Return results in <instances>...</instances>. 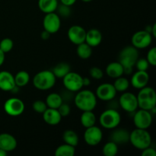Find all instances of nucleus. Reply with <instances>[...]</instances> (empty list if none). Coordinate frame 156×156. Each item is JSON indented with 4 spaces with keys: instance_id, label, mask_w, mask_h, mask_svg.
Returning <instances> with one entry per match:
<instances>
[{
    "instance_id": "obj_12",
    "label": "nucleus",
    "mask_w": 156,
    "mask_h": 156,
    "mask_svg": "<svg viewBox=\"0 0 156 156\" xmlns=\"http://www.w3.org/2000/svg\"><path fill=\"white\" fill-rule=\"evenodd\" d=\"M132 45L136 49H145L151 45L152 42V36L146 30H139L132 37Z\"/></svg>"
},
{
    "instance_id": "obj_31",
    "label": "nucleus",
    "mask_w": 156,
    "mask_h": 156,
    "mask_svg": "<svg viewBox=\"0 0 156 156\" xmlns=\"http://www.w3.org/2000/svg\"><path fill=\"white\" fill-rule=\"evenodd\" d=\"M113 85H114L117 92H124L129 88V82L126 78L120 76V77L115 79V82Z\"/></svg>"
},
{
    "instance_id": "obj_35",
    "label": "nucleus",
    "mask_w": 156,
    "mask_h": 156,
    "mask_svg": "<svg viewBox=\"0 0 156 156\" xmlns=\"http://www.w3.org/2000/svg\"><path fill=\"white\" fill-rule=\"evenodd\" d=\"M89 75L92 79H101L104 76V72L102 71V69H101L98 67H91L89 69Z\"/></svg>"
},
{
    "instance_id": "obj_45",
    "label": "nucleus",
    "mask_w": 156,
    "mask_h": 156,
    "mask_svg": "<svg viewBox=\"0 0 156 156\" xmlns=\"http://www.w3.org/2000/svg\"><path fill=\"white\" fill-rule=\"evenodd\" d=\"M151 34H152V36H153L154 37H156V24L155 23L152 26V27H151Z\"/></svg>"
},
{
    "instance_id": "obj_2",
    "label": "nucleus",
    "mask_w": 156,
    "mask_h": 156,
    "mask_svg": "<svg viewBox=\"0 0 156 156\" xmlns=\"http://www.w3.org/2000/svg\"><path fill=\"white\" fill-rule=\"evenodd\" d=\"M74 97L76 106L82 111H93L97 106V97L90 90H82L77 91Z\"/></svg>"
},
{
    "instance_id": "obj_10",
    "label": "nucleus",
    "mask_w": 156,
    "mask_h": 156,
    "mask_svg": "<svg viewBox=\"0 0 156 156\" xmlns=\"http://www.w3.org/2000/svg\"><path fill=\"white\" fill-rule=\"evenodd\" d=\"M118 102L120 108L128 113L135 112L139 108L137 97L133 93L124 91L120 97Z\"/></svg>"
},
{
    "instance_id": "obj_21",
    "label": "nucleus",
    "mask_w": 156,
    "mask_h": 156,
    "mask_svg": "<svg viewBox=\"0 0 156 156\" xmlns=\"http://www.w3.org/2000/svg\"><path fill=\"white\" fill-rule=\"evenodd\" d=\"M102 41V34L99 30L96 28H91L89 30L86 31V36H85V41L90 47H96Z\"/></svg>"
},
{
    "instance_id": "obj_25",
    "label": "nucleus",
    "mask_w": 156,
    "mask_h": 156,
    "mask_svg": "<svg viewBox=\"0 0 156 156\" xmlns=\"http://www.w3.org/2000/svg\"><path fill=\"white\" fill-rule=\"evenodd\" d=\"M45 102L47 108L58 109V108L63 102V100L61 97V94H58V93H51L47 95Z\"/></svg>"
},
{
    "instance_id": "obj_40",
    "label": "nucleus",
    "mask_w": 156,
    "mask_h": 156,
    "mask_svg": "<svg viewBox=\"0 0 156 156\" xmlns=\"http://www.w3.org/2000/svg\"><path fill=\"white\" fill-rule=\"evenodd\" d=\"M142 156H156V150L151 146L142 150Z\"/></svg>"
},
{
    "instance_id": "obj_44",
    "label": "nucleus",
    "mask_w": 156,
    "mask_h": 156,
    "mask_svg": "<svg viewBox=\"0 0 156 156\" xmlns=\"http://www.w3.org/2000/svg\"><path fill=\"white\" fill-rule=\"evenodd\" d=\"M82 82H83V86H88L91 84V80L88 77H82Z\"/></svg>"
},
{
    "instance_id": "obj_36",
    "label": "nucleus",
    "mask_w": 156,
    "mask_h": 156,
    "mask_svg": "<svg viewBox=\"0 0 156 156\" xmlns=\"http://www.w3.org/2000/svg\"><path fill=\"white\" fill-rule=\"evenodd\" d=\"M135 66L139 71H147L149 66V63L146 59L140 58V59H137L136 62L135 64Z\"/></svg>"
},
{
    "instance_id": "obj_1",
    "label": "nucleus",
    "mask_w": 156,
    "mask_h": 156,
    "mask_svg": "<svg viewBox=\"0 0 156 156\" xmlns=\"http://www.w3.org/2000/svg\"><path fill=\"white\" fill-rule=\"evenodd\" d=\"M138 59V49L133 46H126L120 51L118 62L123 66L125 74L129 75L133 73V69Z\"/></svg>"
},
{
    "instance_id": "obj_30",
    "label": "nucleus",
    "mask_w": 156,
    "mask_h": 156,
    "mask_svg": "<svg viewBox=\"0 0 156 156\" xmlns=\"http://www.w3.org/2000/svg\"><path fill=\"white\" fill-rule=\"evenodd\" d=\"M14 77H15V85L18 88L27 85L30 81V75L24 70L19 71Z\"/></svg>"
},
{
    "instance_id": "obj_32",
    "label": "nucleus",
    "mask_w": 156,
    "mask_h": 156,
    "mask_svg": "<svg viewBox=\"0 0 156 156\" xmlns=\"http://www.w3.org/2000/svg\"><path fill=\"white\" fill-rule=\"evenodd\" d=\"M105 156H115L118 152V145L112 141L105 143L102 149Z\"/></svg>"
},
{
    "instance_id": "obj_23",
    "label": "nucleus",
    "mask_w": 156,
    "mask_h": 156,
    "mask_svg": "<svg viewBox=\"0 0 156 156\" xmlns=\"http://www.w3.org/2000/svg\"><path fill=\"white\" fill-rule=\"evenodd\" d=\"M38 7L44 13L55 12L58 7V0H38Z\"/></svg>"
},
{
    "instance_id": "obj_37",
    "label": "nucleus",
    "mask_w": 156,
    "mask_h": 156,
    "mask_svg": "<svg viewBox=\"0 0 156 156\" xmlns=\"http://www.w3.org/2000/svg\"><path fill=\"white\" fill-rule=\"evenodd\" d=\"M146 59L149 62V65L152 66H156V47H152L149 50L146 56Z\"/></svg>"
},
{
    "instance_id": "obj_3",
    "label": "nucleus",
    "mask_w": 156,
    "mask_h": 156,
    "mask_svg": "<svg viewBox=\"0 0 156 156\" xmlns=\"http://www.w3.org/2000/svg\"><path fill=\"white\" fill-rule=\"evenodd\" d=\"M56 78L50 70H43L34 76L33 85L37 89L47 91L53 88L56 84Z\"/></svg>"
},
{
    "instance_id": "obj_43",
    "label": "nucleus",
    "mask_w": 156,
    "mask_h": 156,
    "mask_svg": "<svg viewBox=\"0 0 156 156\" xmlns=\"http://www.w3.org/2000/svg\"><path fill=\"white\" fill-rule=\"evenodd\" d=\"M5 53L0 49V66L4 63L5 62Z\"/></svg>"
},
{
    "instance_id": "obj_29",
    "label": "nucleus",
    "mask_w": 156,
    "mask_h": 156,
    "mask_svg": "<svg viewBox=\"0 0 156 156\" xmlns=\"http://www.w3.org/2000/svg\"><path fill=\"white\" fill-rule=\"evenodd\" d=\"M75 153H76V147L66 143L58 146L55 150L56 156H74Z\"/></svg>"
},
{
    "instance_id": "obj_47",
    "label": "nucleus",
    "mask_w": 156,
    "mask_h": 156,
    "mask_svg": "<svg viewBox=\"0 0 156 156\" xmlns=\"http://www.w3.org/2000/svg\"><path fill=\"white\" fill-rule=\"evenodd\" d=\"M82 2H91L92 0H82Z\"/></svg>"
},
{
    "instance_id": "obj_42",
    "label": "nucleus",
    "mask_w": 156,
    "mask_h": 156,
    "mask_svg": "<svg viewBox=\"0 0 156 156\" xmlns=\"http://www.w3.org/2000/svg\"><path fill=\"white\" fill-rule=\"evenodd\" d=\"M50 34L45 30H44L41 34V37L42 38L44 41H47V40H48L49 38H50Z\"/></svg>"
},
{
    "instance_id": "obj_5",
    "label": "nucleus",
    "mask_w": 156,
    "mask_h": 156,
    "mask_svg": "<svg viewBox=\"0 0 156 156\" xmlns=\"http://www.w3.org/2000/svg\"><path fill=\"white\" fill-rule=\"evenodd\" d=\"M129 142L137 149L143 150L152 144V136L147 129L136 128L129 133Z\"/></svg>"
},
{
    "instance_id": "obj_13",
    "label": "nucleus",
    "mask_w": 156,
    "mask_h": 156,
    "mask_svg": "<svg viewBox=\"0 0 156 156\" xmlns=\"http://www.w3.org/2000/svg\"><path fill=\"white\" fill-rule=\"evenodd\" d=\"M103 138L102 130L96 126H90L86 128L84 133V140L87 145L90 146H98L101 142Z\"/></svg>"
},
{
    "instance_id": "obj_27",
    "label": "nucleus",
    "mask_w": 156,
    "mask_h": 156,
    "mask_svg": "<svg viewBox=\"0 0 156 156\" xmlns=\"http://www.w3.org/2000/svg\"><path fill=\"white\" fill-rule=\"evenodd\" d=\"M71 70V67L66 62H59L53 69V73L56 78L62 79L66 75L68 74Z\"/></svg>"
},
{
    "instance_id": "obj_17",
    "label": "nucleus",
    "mask_w": 156,
    "mask_h": 156,
    "mask_svg": "<svg viewBox=\"0 0 156 156\" xmlns=\"http://www.w3.org/2000/svg\"><path fill=\"white\" fill-rule=\"evenodd\" d=\"M15 85V77L8 71L0 72V89L4 91H12Z\"/></svg>"
},
{
    "instance_id": "obj_15",
    "label": "nucleus",
    "mask_w": 156,
    "mask_h": 156,
    "mask_svg": "<svg viewBox=\"0 0 156 156\" xmlns=\"http://www.w3.org/2000/svg\"><path fill=\"white\" fill-rule=\"evenodd\" d=\"M67 36L70 42L76 45H79L85 41L86 30L82 26L73 25L69 28Z\"/></svg>"
},
{
    "instance_id": "obj_4",
    "label": "nucleus",
    "mask_w": 156,
    "mask_h": 156,
    "mask_svg": "<svg viewBox=\"0 0 156 156\" xmlns=\"http://www.w3.org/2000/svg\"><path fill=\"white\" fill-rule=\"evenodd\" d=\"M137 97L138 107L140 109L151 111L156 105V93L152 87H144L140 89Z\"/></svg>"
},
{
    "instance_id": "obj_16",
    "label": "nucleus",
    "mask_w": 156,
    "mask_h": 156,
    "mask_svg": "<svg viewBox=\"0 0 156 156\" xmlns=\"http://www.w3.org/2000/svg\"><path fill=\"white\" fill-rule=\"evenodd\" d=\"M149 81V76L146 71H137L133 75L130 83L133 88L141 89L147 85Z\"/></svg>"
},
{
    "instance_id": "obj_14",
    "label": "nucleus",
    "mask_w": 156,
    "mask_h": 156,
    "mask_svg": "<svg viewBox=\"0 0 156 156\" xmlns=\"http://www.w3.org/2000/svg\"><path fill=\"white\" fill-rule=\"evenodd\" d=\"M95 95L100 100L109 101L114 99L117 95V91L113 84L103 83L97 88Z\"/></svg>"
},
{
    "instance_id": "obj_20",
    "label": "nucleus",
    "mask_w": 156,
    "mask_h": 156,
    "mask_svg": "<svg viewBox=\"0 0 156 156\" xmlns=\"http://www.w3.org/2000/svg\"><path fill=\"white\" fill-rule=\"evenodd\" d=\"M111 141L114 142L117 145L126 144L129 142V133L126 129L120 128L114 129L111 134Z\"/></svg>"
},
{
    "instance_id": "obj_7",
    "label": "nucleus",
    "mask_w": 156,
    "mask_h": 156,
    "mask_svg": "<svg viewBox=\"0 0 156 156\" xmlns=\"http://www.w3.org/2000/svg\"><path fill=\"white\" fill-rule=\"evenodd\" d=\"M62 83L66 89L72 92H77L83 88L82 76L79 73L71 72L62 78Z\"/></svg>"
},
{
    "instance_id": "obj_11",
    "label": "nucleus",
    "mask_w": 156,
    "mask_h": 156,
    "mask_svg": "<svg viewBox=\"0 0 156 156\" xmlns=\"http://www.w3.org/2000/svg\"><path fill=\"white\" fill-rule=\"evenodd\" d=\"M44 29L52 34L59 31L61 27L60 17L56 12L47 13L43 20Z\"/></svg>"
},
{
    "instance_id": "obj_9",
    "label": "nucleus",
    "mask_w": 156,
    "mask_h": 156,
    "mask_svg": "<svg viewBox=\"0 0 156 156\" xmlns=\"http://www.w3.org/2000/svg\"><path fill=\"white\" fill-rule=\"evenodd\" d=\"M133 123L136 128L147 129L152 123V114L150 111L140 109L134 114Z\"/></svg>"
},
{
    "instance_id": "obj_28",
    "label": "nucleus",
    "mask_w": 156,
    "mask_h": 156,
    "mask_svg": "<svg viewBox=\"0 0 156 156\" xmlns=\"http://www.w3.org/2000/svg\"><path fill=\"white\" fill-rule=\"evenodd\" d=\"M76 53L79 58L82 59H87L91 57L92 54V47H90L88 44L85 42L77 45Z\"/></svg>"
},
{
    "instance_id": "obj_18",
    "label": "nucleus",
    "mask_w": 156,
    "mask_h": 156,
    "mask_svg": "<svg viewBox=\"0 0 156 156\" xmlns=\"http://www.w3.org/2000/svg\"><path fill=\"white\" fill-rule=\"evenodd\" d=\"M17 146L18 142L13 136L7 133L0 134V149L9 152L15 150Z\"/></svg>"
},
{
    "instance_id": "obj_19",
    "label": "nucleus",
    "mask_w": 156,
    "mask_h": 156,
    "mask_svg": "<svg viewBox=\"0 0 156 156\" xmlns=\"http://www.w3.org/2000/svg\"><path fill=\"white\" fill-rule=\"evenodd\" d=\"M43 120L46 123L50 126H55L59 124L62 120V116L59 113L57 109L47 108L43 113Z\"/></svg>"
},
{
    "instance_id": "obj_8",
    "label": "nucleus",
    "mask_w": 156,
    "mask_h": 156,
    "mask_svg": "<svg viewBox=\"0 0 156 156\" xmlns=\"http://www.w3.org/2000/svg\"><path fill=\"white\" fill-rule=\"evenodd\" d=\"M25 106L22 100L18 98H9L4 104V111L11 117H18L24 113Z\"/></svg>"
},
{
    "instance_id": "obj_46",
    "label": "nucleus",
    "mask_w": 156,
    "mask_h": 156,
    "mask_svg": "<svg viewBox=\"0 0 156 156\" xmlns=\"http://www.w3.org/2000/svg\"><path fill=\"white\" fill-rule=\"evenodd\" d=\"M8 155V152L3 149H0V156H6Z\"/></svg>"
},
{
    "instance_id": "obj_22",
    "label": "nucleus",
    "mask_w": 156,
    "mask_h": 156,
    "mask_svg": "<svg viewBox=\"0 0 156 156\" xmlns=\"http://www.w3.org/2000/svg\"><path fill=\"white\" fill-rule=\"evenodd\" d=\"M105 72H106L107 75L111 79H117L124 74L123 66L118 61L112 62L108 64L105 69Z\"/></svg>"
},
{
    "instance_id": "obj_26",
    "label": "nucleus",
    "mask_w": 156,
    "mask_h": 156,
    "mask_svg": "<svg viewBox=\"0 0 156 156\" xmlns=\"http://www.w3.org/2000/svg\"><path fill=\"white\" fill-rule=\"evenodd\" d=\"M62 140H63L65 143L74 146V147L78 146L79 142V136L73 129H67V130H66L63 133V135H62Z\"/></svg>"
},
{
    "instance_id": "obj_6",
    "label": "nucleus",
    "mask_w": 156,
    "mask_h": 156,
    "mask_svg": "<svg viewBox=\"0 0 156 156\" xmlns=\"http://www.w3.org/2000/svg\"><path fill=\"white\" fill-rule=\"evenodd\" d=\"M121 121V116L116 109L108 108L99 117V122L102 127L108 129H116Z\"/></svg>"
},
{
    "instance_id": "obj_24",
    "label": "nucleus",
    "mask_w": 156,
    "mask_h": 156,
    "mask_svg": "<svg viewBox=\"0 0 156 156\" xmlns=\"http://www.w3.org/2000/svg\"><path fill=\"white\" fill-rule=\"evenodd\" d=\"M96 116L95 114L93 113V111H83L80 117V122L81 124L85 128L90 127L96 123Z\"/></svg>"
},
{
    "instance_id": "obj_39",
    "label": "nucleus",
    "mask_w": 156,
    "mask_h": 156,
    "mask_svg": "<svg viewBox=\"0 0 156 156\" xmlns=\"http://www.w3.org/2000/svg\"><path fill=\"white\" fill-rule=\"evenodd\" d=\"M57 110L59 114H60V115L62 116V117H67V116L69 115L70 112H71V108H70L69 105L67 103H63V102L58 108Z\"/></svg>"
},
{
    "instance_id": "obj_38",
    "label": "nucleus",
    "mask_w": 156,
    "mask_h": 156,
    "mask_svg": "<svg viewBox=\"0 0 156 156\" xmlns=\"http://www.w3.org/2000/svg\"><path fill=\"white\" fill-rule=\"evenodd\" d=\"M69 6L65 5H58V7L56 9V11H58V15L59 17H69L71 13V11H70Z\"/></svg>"
},
{
    "instance_id": "obj_33",
    "label": "nucleus",
    "mask_w": 156,
    "mask_h": 156,
    "mask_svg": "<svg viewBox=\"0 0 156 156\" xmlns=\"http://www.w3.org/2000/svg\"><path fill=\"white\" fill-rule=\"evenodd\" d=\"M14 47L13 41L10 38H4L0 42V49L4 52L5 53H9L12 50Z\"/></svg>"
},
{
    "instance_id": "obj_41",
    "label": "nucleus",
    "mask_w": 156,
    "mask_h": 156,
    "mask_svg": "<svg viewBox=\"0 0 156 156\" xmlns=\"http://www.w3.org/2000/svg\"><path fill=\"white\" fill-rule=\"evenodd\" d=\"M76 0H60L61 4L65 5H67V6H69V7H71L72 5H73L76 3Z\"/></svg>"
},
{
    "instance_id": "obj_34",
    "label": "nucleus",
    "mask_w": 156,
    "mask_h": 156,
    "mask_svg": "<svg viewBox=\"0 0 156 156\" xmlns=\"http://www.w3.org/2000/svg\"><path fill=\"white\" fill-rule=\"evenodd\" d=\"M32 108L35 112L38 114H43L47 108V106L46 105V102L44 101L37 100L32 105Z\"/></svg>"
}]
</instances>
